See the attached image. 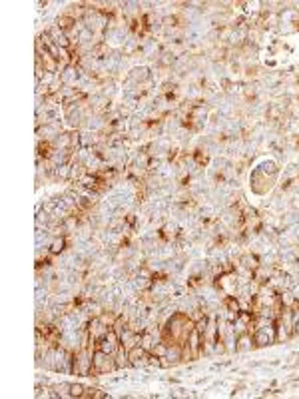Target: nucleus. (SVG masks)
<instances>
[{"label": "nucleus", "instance_id": "nucleus-1", "mask_svg": "<svg viewBox=\"0 0 299 399\" xmlns=\"http://www.w3.org/2000/svg\"><path fill=\"white\" fill-rule=\"evenodd\" d=\"M112 371H118L116 369V360L114 355L106 353L102 349H96L94 355H92V373L90 377H98V375H106V373H112Z\"/></svg>", "mask_w": 299, "mask_h": 399}, {"label": "nucleus", "instance_id": "nucleus-2", "mask_svg": "<svg viewBox=\"0 0 299 399\" xmlns=\"http://www.w3.org/2000/svg\"><path fill=\"white\" fill-rule=\"evenodd\" d=\"M88 331H90V335L92 338H96V340H102V338H106L108 335V331L112 329V327H108L106 323H102V320L100 318H90V322H88Z\"/></svg>", "mask_w": 299, "mask_h": 399}, {"label": "nucleus", "instance_id": "nucleus-3", "mask_svg": "<svg viewBox=\"0 0 299 399\" xmlns=\"http://www.w3.org/2000/svg\"><path fill=\"white\" fill-rule=\"evenodd\" d=\"M255 349V342H253V335L249 331H243L236 338V351L238 353H245V351H251Z\"/></svg>", "mask_w": 299, "mask_h": 399}, {"label": "nucleus", "instance_id": "nucleus-4", "mask_svg": "<svg viewBox=\"0 0 299 399\" xmlns=\"http://www.w3.org/2000/svg\"><path fill=\"white\" fill-rule=\"evenodd\" d=\"M238 264L247 267V269H251V271H255L262 266V258L258 254H253V251H243V254L240 256V260H238Z\"/></svg>", "mask_w": 299, "mask_h": 399}, {"label": "nucleus", "instance_id": "nucleus-5", "mask_svg": "<svg viewBox=\"0 0 299 399\" xmlns=\"http://www.w3.org/2000/svg\"><path fill=\"white\" fill-rule=\"evenodd\" d=\"M114 360H116V369H118V371L132 367V361H130V358H128V349H126L122 343H120V347H118V351H116V355H114Z\"/></svg>", "mask_w": 299, "mask_h": 399}, {"label": "nucleus", "instance_id": "nucleus-6", "mask_svg": "<svg viewBox=\"0 0 299 399\" xmlns=\"http://www.w3.org/2000/svg\"><path fill=\"white\" fill-rule=\"evenodd\" d=\"M52 397H70V387L72 383L62 381V383H52Z\"/></svg>", "mask_w": 299, "mask_h": 399}, {"label": "nucleus", "instance_id": "nucleus-7", "mask_svg": "<svg viewBox=\"0 0 299 399\" xmlns=\"http://www.w3.org/2000/svg\"><path fill=\"white\" fill-rule=\"evenodd\" d=\"M84 391H86V387H84L82 383H72V387H70V397H82Z\"/></svg>", "mask_w": 299, "mask_h": 399}, {"label": "nucleus", "instance_id": "nucleus-8", "mask_svg": "<svg viewBox=\"0 0 299 399\" xmlns=\"http://www.w3.org/2000/svg\"><path fill=\"white\" fill-rule=\"evenodd\" d=\"M293 333H295V335H299V320L293 323Z\"/></svg>", "mask_w": 299, "mask_h": 399}]
</instances>
